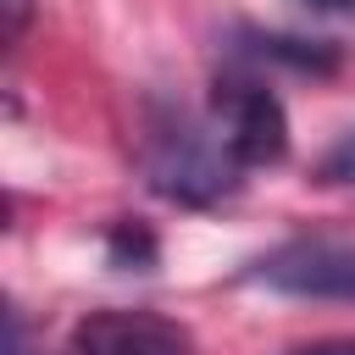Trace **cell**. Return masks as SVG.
Instances as JSON below:
<instances>
[{"instance_id":"1","label":"cell","mask_w":355,"mask_h":355,"mask_svg":"<svg viewBox=\"0 0 355 355\" xmlns=\"http://www.w3.org/2000/svg\"><path fill=\"white\" fill-rule=\"evenodd\" d=\"M139 166H144V183L161 200H178V205H194V211L233 200L239 183H244V166L233 161V150L222 144L211 116H194L183 105H150Z\"/></svg>"},{"instance_id":"2","label":"cell","mask_w":355,"mask_h":355,"mask_svg":"<svg viewBox=\"0 0 355 355\" xmlns=\"http://www.w3.org/2000/svg\"><path fill=\"white\" fill-rule=\"evenodd\" d=\"M211 128L222 133V144L244 172L277 166L288 155V111L250 61H233L211 78Z\"/></svg>"},{"instance_id":"3","label":"cell","mask_w":355,"mask_h":355,"mask_svg":"<svg viewBox=\"0 0 355 355\" xmlns=\"http://www.w3.org/2000/svg\"><path fill=\"white\" fill-rule=\"evenodd\" d=\"M250 277L294 300H355V239H327V233L288 239L266 250L250 266Z\"/></svg>"},{"instance_id":"4","label":"cell","mask_w":355,"mask_h":355,"mask_svg":"<svg viewBox=\"0 0 355 355\" xmlns=\"http://www.w3.org/2000/svg\"><path fill=\"white\" fill-rule=\"evenodd\" d=\"M67 355H194V333L161 311H89L67 333Z\"/></svg>"},{"instance_id":"5","label":"cell","mask_w":355,"mask_h":355,"mask_svg":"<svg viewBox=\"0 0 355 355\" xmlns=\"http://www.w3.org/2000/svg\"><path fill=\"white\" fill-rule=\"evenodd\" d=\"M244 39L250 44H239V61H283V67L311 72V78L338 72V61H344V50L327 39H294V33H244Z\"/></svg>"},{"instance_id":"6","label":"cell","mask_w":355,"mask_h":355,"mask_svg":"<svg viewBox=\"0 0 355 355\" xmlns=\"http://www.w3.org/2000/svg\"><path fill=\"white\" fill-rule=\"evenodd\" d=\"M105 250H111L116 266H150L155 261V233L139 227V222H116L111 239H105Z\"/></svg>"},{"instance_id":"7","label":"cell","mask_w":355,"mask_h":355,"mask_svg":"<svg viewBox=\"0 0 355 355\" xmlns=\"http://www.w3.org/2000/svg\"><path fill=\"white\" fill-rule=\"evenodd\" d=\"M322 183H338V189H355V133H344L327 155H322Z\"/></svg>"},{"instance_id":"8","label":"cell","mask_w":355,"mask_h":355,"mask_svg":"<svg viewBox=\"0 0 355 355\" xmlns=\"http://www.w3.org/2000/svg\"><path fill=\"white\" fill-rule=\"evenodd\" d=\"M0 11H6V44H17L28 17H33V0H0Z\"/></svg>"},{"instance_id":"9","label":"cell","mask_w":355,"mask_h":355,"mask_svg":"<svg viewBox=\"0 0 355 355\" xmlns=\"http://www.w3.org/2000/svg\"><path fill=\"white\" fill-rule=\"evenodd\" d=\"M288 355H355V338H322V344H300Z\"/></svg>"},{"instance_id":"10","label":"cell","mask_w":355,"mask_h":355,"mask_svg":"<svg viewBox=\"0 0 355 355\" xmlns=\"http://www.w3.org/2000/svg\"><path fill=\"white\" fill-rule=\"evenodd\" d=\"M311 11H327V17H349L355 11V0H305Z\"/></svg>"}]
</instances>
